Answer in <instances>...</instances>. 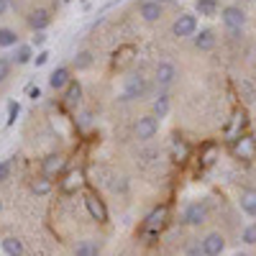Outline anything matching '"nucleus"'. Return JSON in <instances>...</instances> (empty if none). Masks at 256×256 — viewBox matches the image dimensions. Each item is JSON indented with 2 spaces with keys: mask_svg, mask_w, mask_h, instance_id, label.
Returning <instances> with one entry per match:
<instances>
[{
  "mask_svg": "<svg viewBox=\"0 0 256 256\" xmlns=\"http://www.w3.org/2000/svg\"><path fill=\"white\" fill-rule=\"evenodd\" d=\"M74 256H100V241H95V238L80 241L74 248Z\"/></svg>",
  "mask_w": 256,
  "mask_h": 256,
  "instance_id": "obj_17",
  "label": "nucleus"
},
{
  "mask_svg": "<svg viewBox=\"0 0 256 256\" xmlns=\"http://www.w3.org/2000/svg\"><path fill=\"white\" fill-rule=\"evenodd\" d=\"M223 248H226V238L220 236V233H208V236L202 238V246H200L202 256H220Z\"/></svg>",
  "mask_w": 256,
  "mask_h": 256,
  "instance_id": "obj_9",
  "label": "nucleus"
},
{
  "mask_svg": "<svg viewBox=\"0 0 256 256\" xmlns=\"http://www.w3.org/2000/svg\"><path fill=\"white\" fill-rule=\"evenodd\" d=\"M195 46H198L200 52H210L212 46H216V34H212L210 28L200 31V34L195 36Z\"/></svg>",
  "mask_w": 256,
  "mask_h": 256,
  "instance_id": "obj_18",
  "label": "nucleus"
},
{
  "mask_svg": "<svg viewBox=\"0 0 256 256\" xmlns=\"http://www.w3.org/2000/svg\"><path fill=\"white\" fill-rule=\"evenodd\" d=\"M6 10H8V0H0V16H6Z\"/></svg>",
  "mask_w": 256,
  "mask_h": 256,
  "instance_id": "obj_37",
  "label": "nucleus"
},
{
  "mask_svg": "<svg viewBox=\"0 0 256 256\" xmlns=\"http://www.w3.org/2000/svg\"><path fill=\"white\" fill-rule=\"evenodd\" d=\"M236 256H246V254H236Z\"/></svg>",
  "mask_w": 256,
  "mask_h": 256,
  "instance_id": "obj_39",
  "label": "nucleus"
},
{
  "mask_svg": "<svg viewBox=\"0 0 256 256\" xmlns=\"http://www.w3.org/2000/svg\"><path fill=\"white\" fill-rule=\"evenodd\" d=\"M8 174H10V162L6 159V162H0V182H6Z\"/></svg>",
  "mask_w": 256,
  "mask_h": 256,
  "instance_id": "obj_33",
  "label": "nucleus"
},
{
  "mask_svg": "<svg viewBox=\"0 0 256 256\" xmlns=\"http://www.w3.org/2000/svg\"><path fill=\"white\" fill-rule=\"evenodd\" d=\"M144 92H146V82H144V77L134 74V77H128V80H126L123 92H120V100H123V102H131V100L144 98Z\"/></svg>",
  "mask_w": 256,
  "mask_h": 256,
  "instance_id": "obj_3",
  "label": "nucleus"
},
{
  "mask_svg": "<svg viewBox=\"0 0 256 256\" xmlns=\"http://www.w3.org/2000/svg\"><path fill=\"white\" fill-rule=\"evenodd\" d=\"M18 46V34L13 28H0V49Z\"/></svg>",
  "mask_w": 256,
  "mask_h": 256,
  "instance_id": "obj_24",
  "label": "nucleus"
},
{
  "mask_svg": "<svg viewBox=\"0 0 256 256\" xmlns=\"http://www.w3.org/2000/svg\"><path fill=\"white\" fill-rule=\"evenodd\" d=\"M49 24H52V16H49V10H44V8H36V10H31V16H28V26H31L34 31H44Z\"/></svg>",
  "mask_w": 256,
  "mask_h": 256,
  "instance_id": "obj_14",
  "label": "nucleus"
},
{
  "mask_svg": "<svg viewBox=\"0 0 256 256\" xmlns=\"http://www.w3.org/2000/svg\"><path fill=\"white\" fill-rule=\"evenodd\" d=\"M18 113H20V105H18V102H10V105H8V120H6V123L13 126L16 118H18Z\"/></svg>",
  "mask_w": 256,
  "mask_h": 256,
  "instance_id": "obj_30",
  "label": "nucleus"
},
{
  "mask_svg": "<svg viewBox=\"0 0 256 256\" xmlns=\"http://www.w3.org/2000/svg\"><path fill=\"white\" fill-rule=\"evenodd\" d=\"M44 41H46L44 31H36V36H34V44H44Z\"/></svg>",
  "mask_w": 256,
  "mask_h": 256,
  "instance_id": "obj_35",
  "label": "nucleus"
},
{
  "mask_svg": "<svg viewBox=\"0 0 256 256\" xmlns=\"http://www.w3.org/2000/svg\"><path fill=\"white\" fill-rule=\"evenodd\" d=\"M246 126V113L244 110H236V113H233V120H230V126H228V138L233 141V138H236V136H241L238 131H241V128Z\"/></svg>",
  "mask_w": 256,
  "mask_h": 256,
  "instance_id": "obj_19",
  "label": "nucleus"
},
{
  "mask_svg": "<svg viewBox=\"0 0 256 256\" xmlns=\"http://www.w3.org/2000/svg\"><path fill=\"white\" fill-rule=\"evenodd\" d=\"M166 113H169V95L162 92V95L154 100V116H156V118H164Z\"/></svg>",
  "mask_w": 256,
  "mask_h": 256,
  "instance_id": "obj_28",
  "label": "nucleus"
},
{
  "mask_svg": "<svg viewBox=\"0 0 256 256\" xmlns=\"http://www.w3.org/2000/svg\"><path fill=\"white\" fill-rule=\"evenodd\" d=\"M138 16L146 20V24H154V20L162 18V6L156 3V0H144V3L138 6Z\"/></svg>",
  "mask_w": 256,
  "mask_h": 256,
  "instance_id": "obj_13",
  "label": "nucleus"
},
{
  "mask_svg": "<svg viewBox=\"0 0 256 256\" xmlns=\"http://www.w3.org/2000/svg\"><path fill=\"white\" fill-rule=\"evenodd\" d=\"M64 95V105H67V108H77V105H80V100H82V84L77 82V80H70L67 82V88H64L62 90Z\"/></svg>",
  "mask_w": 256,
  "mask_h": 256,
  "instance_id": "obj_12",
  "label": "nucleus"
},
{
  "mask_svg": "<svg viewBox=\"0 0 256 256\" xmlns=\"http://www.w3.org/2000/svg\"><path fill=\"white\" fill-rule=\"evenodd\" d=\"M8 74H10V62L0 59V82H3V80H8Z\"/></svg>",
  "mask_w": 256,
  "mask_h": 256,
  "instance_id": "obj_32",
  "label": "nucleus"
},
{
  "mask_svg": "<svg viewBox=\"0 0 256 256\" xmlns=\"http://www.w3.org/2000/svg\"><path fill=\"white\" fill-rule=\"evenodd\" d=\"M3 251L8 256H24V244H20L16 236H8V238H3Z\"/></svg>",
  "mask_w": 256,
  "mask_h": 256,
  "instance_id": "obj_22",
  "label": "nucleus"
},
{
  "mask_svg": "<svg viewBox=\"0 0 256 256\" xmlns=\"http://www.w3.org/2000/svg\"><path fill=\"white\" fill-rule=\"evenodd\" d=\"M84 208H88V212H90V218L92 220H98V223H108V208H105V202L98 198V195H90L84 198Z\"/></svg>",
  "mask_w": 256,
  "mask_h": 256,
  "instance_id": "obj_7",
  "label": "nucleus"
},
{
  "mask_svg": "<svg viewBox=\"0 0 256 256\" xmlns=\"http://www.w3.org/2000/svg\"><path fill=\"white\" fill-rule=\"evenodd\" d=\"M0 212H3V200H0Z\"/></svg>",
  "mask_w": 256,
  "mask_h": 256,
  "instance_id": "obj_38",
  "label": "nucleus"
},
{
  "mask_svg": "<svg viewBox=\"0 0 256 256\" xmlns=\"http://www.w3.org/2000/svg\"><path fill=\"white\" fill-rule=\"evenodd\" d=\"M28 95L36 100V98H41V90H38V88H28Z\"/></svg>",
  "mask_w": 256,
  "mask_h": 256,
  "instance_id": "obj_36",
  "label": "nucleus"
},
{
  "mask_svg": "<svg viewBox=\"0 0 256 256\" xmlns=\"http://www.w3.org/2000/svg\"><path fill=\"white\" fill-rule=\"evenodd\" d=\"M74 70L77 72H82V70H90L92 67V54L90 52H77V56H74Z\"/></svg>",
  "mask_w": 256,
  "mask_h": 256,
  "instance_id": "obj_26",
  "label": "nucleus"
},
{
  "mask_svg": "<svg viewBox=\"0 0 256 256\" xmlns=\"http://www.w3.org/2000/svg\"><path fill=\"white\" fill-rule=\"evenodd\" d=\"M177 77V67L174 64H169V62H162L159 67H156V82L162 84V88H166V84H172Z\"/></svg>",
  "mask_w": 256,
  "mask_h": 256,
  "instance_id": "obj_15",
  "label": "nucleus"
},
{
  "mask_svg": "<svg viewBox=\"0 0 256 256\" xmlns=\"http://www.w3.org/2000/svg\"><path fill=\"white\" fill-rule=\"evenodd\" d=\"M233 154L241 159H254L256 156V138L254 136H236L233 138Z\"/></svg>",
  "mask_w": 256,
  "mask_h": 256,
  "instance_id": "obj_8",
  "label": "nucleus"
},
{
  "mask_svg": "<svg viewBox=\"0 0 256 256\" xmlns=\"http://www.w3.org/2000/svg\"><path fill=\"white\" fill-rule=\"evenodd\" d=\"M134 54H136V49H134V46H120V49L113 54V67H118V70H120V67H126V64L134 59Z\"/></svg>",
  "mask_w": 256,
  "mask_h": 256,
  "instance_id": "obj_20",
  "label": "nucleus"
},
{
  "mask_svg": "<svg viewBox=\"0 0 256 256\" xmlns=\"http://www.w3.org/2000/svg\"><path fill=\"white\" fill-rule=\"evenodd\" d=\"M195 8H198L200 16H216L218 13V3H216V0H198Z\"/></svg>",
  "mask_w": 256,
  "mask_h": 256,
  "instance_id": "obj_29",
  "label": "nucleus"
},
{
  "mask_svg": "<svg viewBox=\"0 0 256 256\" xmlns=\"http://www.w3.org/2000/svg\"><path fill=\"white\" fill-rule=\"evenodd\" d=\"M172 34L177 38H187V36H195L198 34V18L192 13H182L177 16V20L172 24Z\"/></svg>",
  "mask_w": 256,
  "mask_h": 256,
  "instance_id": "obj_2",
  "label": "nucleus"
},
{
  "mask_svg": "<svg viewBox=\"0 0 256 256\" xmlns=\"http://www.w3.org/2000/svg\"><path fill=\"white\" fill-rule=\"evenodd\" d=\"M34 62H36V67H41V64H46V62H49V52H38V54L34 56Z\"/></svg>",
  "mask_w": 256,
  "mask_h": 256,
  "instance_id": "obj_34",
  "label": "nucleus"
},
{
  "mask_svg": "<svg viewBox=\"0 0 256 256\" xmlns=\"http://www.w3.org/2000/svg\"><path fill=\"white\" fill-rule=\"evenodd\" d=\"M223 24H226V28H230L233 34L236 31H241L244 26H246V13L238 8V6H228V8H223Z\"/></svg>",
  "mask_w": 256,
  "mask_h": 256,
  "instance_id": "obj_4",
  "label": "nucleus"
},
{
  "mask_svg": "<svg viewBox=\"0 0 256 256\" xmlns=\"http://www.w3.org/2000/svg\"><path fill=\"white\" fill-rule=\"evenodd\" d=\"M31 59H34L31 46H26V44H18V46H16V56H13V62H16V64H28Z\"/></svg>",
  "mask_w": 256,
  "mask_h": 256,
  "instance_id": "obj_27",
  "label": "nucleus"
},
{
  "mask_svg": "<svg viewBox=\"0 0 256 256\" xmlns=\"http://www.w3.org/2000/svg\"><path fill=\"white\" fill-rule=\"evenodd\" d=\"M241 241H244V244H256V226H248V228L244 230Z\"/></svg>",
  "mask_w": 256,
  "mask_h": 256,
  "instance_id": "obj_31",
  "label": "nucleus"
},
{
  "mask_svg": "<svg viewBox=\"0 0 256 256\" xmlns=\"http://www.w3.org/2000/svg\"><path fill=\"white\" fill-rule=\"evenodd\" d=\"M182 220H184L187 226H202V223L208 220V208H205L202 202H192V205H187Z\"/></svg>",
  "mask_w": 256,
  "mask_h": 256,
  "instance_id": "obj_10",
  "label": "nucleus"
},
{
  "mask_svg": "<svg viewBox=\"0 0 256 256\" xmlns=\"http://www.w3.org/2000/svg\"><path fill=\"white\" fill-rule=\"evenodd\" d=\"M166 218H169V208H166V205L154 208V210L146 216V220H144V226H141V233H144L146 238H156L159 233H162V228L166 226Z\"/></svg>",
  "mask_w": 256,
  "mask_h": 256,
  "instance_id": "obj_1",
  "label": "nucleus"
},
{
  "mask_svg": "<svg viewBox=\"0 0 256 256\" xmlns=\"http://www.w3.org/2000/svg\"><path fill=\"white\" fill-rule=\"evenodd\" d=\"M31 192H34V195H49V192H52V180H49V177L34 180V182H31Z\"/></svg>",
  "mask_w": 256,
  "mask_h": 256,
  "instance_id": "obj_25",
  "label": "nucleus"
},
{
  "mask_svg": "<svg viewBox=\"0 0 256 256\" xmlns=\"http://www.w3.org/2000/svg\"><path fill=\"white\" fill-rule=\"evenodd\" d=\"M187 156H190V146H187L182 138H174V141H172V159H174V162H184Z\"/></svg>",
  "mask_w": 256,
  "mask_h": 256,
  "instance_id": "obj_23",
  "label": "nucleus"
},
{
  "mask_svg": "<svg viewBox=\"0 0 256 256\" xmlns=\"http://www.w3.org/2000/svg\"><path fill=\"white\" fill-rule=\"evenodd\" d=\"M84 184H88V180H84L82 169H72V172H67V177L59 182L62 192H70V195H72V192H77V190H82Z\"/></svg>",
  "mask_w": 256,
  "mask_h": 256,
  "instance_id": "obj_11",
  "label": "nucleus"
},
{
  "mask_svg": "<svg viewBox=\"0 0 256 256\" xmlns=\"http://www.w3.org/2000/svg\"><path fill=\"white\" fill-rule=\"evenodd\" d=\"M241 208L246 216H256V190H244L241 192Z\"/></svg>",
  "mask_w": 256,
  "mask_h": 256,
  "instance_id": "obj_21",
  "label": "nucleus"
},
{
  "mask_svg": "<svg viewBox=\"0 0 256 256\" xmlns=\"http://www.w3.org/2000/svg\"><path fill=\"white\" fill-rule=\"evenodd\" d=\"M70 74H72V72H70V67H59V70H54V72H52V77H49L52 90H64V88H67V82L72 80Z\"/></svg>",
  "mask_w": 256,
  "mask_h": 256,
  "instance_id": "obj_16",
  "label": "nucleus"
},
{
  "mask_svg": "<svg viewBox=\"0 0 256 256\" xmlns=\"http://www.w3.org/2000/svg\"><path fill=\"white\" fill-rule=\"evenodd\" d=\"M159 131V120L156 116H144L136 120V138L138 141H148V138H154Z\"/></svg>",
  "mask_w": 256,
  "mask_h": 256,
  "instance_id": "obj_5",
  "label": "nucleus"
},
{
  "mask_svg": "<svg viewBox=\"0 0 256 256\" xmlns=\"http://www.w3.org/2000/svg\"><path fill=\"white\" fill-rule=\"evenodd\" d=\"M64 164H67V156L64 154H49L44 162H41V172H44V177L54 180L64 172Z\"/></svg>",
  "mask_w": 256,
  "mask_h": 256,
  "instance_id": "obj_6",
  "label": "nucleus"
}]
</instances>
